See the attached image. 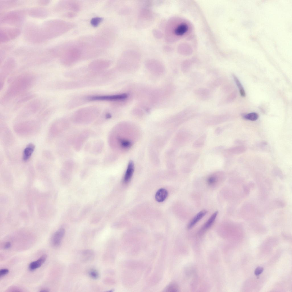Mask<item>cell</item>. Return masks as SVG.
Here are the masks:
<instances>
[{
    "label": "cell",
    "instance_id": "obj_3",
    "mask_svg": "<svg viewBox=\"0 0 292 292\" xmlns=\"http://www.w3.org/2000/svg\"><path fill=\"white\" fill-rule=\"evenodd\" d=\"M26 17L25 11L23 10L11 11L4 14L0 19L3 24L19 26L24 22Z\"/></svg>",
    "mask_w": 292,
    "mask_h": 292
},
{
    "label": "cell",
    "instance_id": "obj_17",
    "mask_svg": "<svg viewBox=\"0 0 292 292\" xmlns=\"http://www.w3.org/2000/svg\"><path fill=\"white\" fill-rule=\"evenodd\" d=\"M188 27L185 23H182L178 25L175 29V34L177 35L181 36L184 34L187 31Z\"/></svg>",
    "mask_w": 292,
    "mask_h": 292
},
{
    "label": "cell",
    "instance_id": "obj_27",
    "mask_svg": "<svg viewBox=\"0 0 292 292\" xmlns=\"http://www.w3.org/2000/svg\"><path fill=\"white\" fill-rule=\"evenodd\" d=\"M217 181V177L214 176L212 175L208 178L207 182L209 185H212L215 183Z\"/></svg>",
    "mask_w": 292,
    "mask_h": 292
},
{
    "label": "cell",
    "instance_id": "obj_25",
    "mask_svg": "<svg viewBox=\"0 0 292 292\" xmlns=\"http://www.w3.org/2000/svg\"><path fill=\"white\" fill-rule=\"evenodd\" d=\"M102 21V18L99 17H96L92 19L91 21V25L94 27H96Z\"/></svg>",
    "mask_w": 292,
    "mask_h": 292
},
{
    "label": "cell",
    "instance_id": "obj_20",
    "mask_svg": "<svg viewBox=\"0 0 292 292\" xmlns=\"http://www.w3.org/2000/svg\"><path fill=\"white\" fill-rule=\"evenodd\" d=\"M233 77L237 86L239 89L240 95L243 97H245L246 96L245 92L240 82L235 75L233 74Z\"/></svg>",
    "mask_w": 292,
    "mask_h": 292
},
{
    "label": "cell",
    "instance_id": "obj_12",
    "mask_svg": "<svg viewBox=\"0 0 292 292\" xmlns=\"http://www.w3.org/2000/svg\"><path fill=\"white\" fill-rule=\"evenodd\" d=\"M47 257L46 254L42 255L37 260L31 262L29 265V268L31 271H33L40 267L46 261Z\"/></svg>",
    "mask_w": 292,
    "mask_h": 292
},
{
    "label": "cell",
    "instance_id": "obj_18",
    "mask_svg": "<svg viewBox=\"0 0 292 292\" xmlns=\"http://www.w3.org/2000/svg\"><path fill=\"white\" fill-rule=\"evenodd\" d=\"M94 252L91 250H86L83 251L81 254V259L86 261L92 259L94 255Z\"/></svg>",
    "mask_w": 292,
    "mask_h": 292
},
{
    "label": "cell",
    "instance_id": "obj_13",
    "mask_svg": "<svg viewBox=\"0 0 292 292\" xmlns=\"http://www.w3.org/2000/svg\"><path fill=\"white\" fill-rule=\"evenodd\" d=\"M218 213V211H216L211 215L201 229L199 232V233L202 234L212 225L215 220Z\"/></svg>",
    "mask_w": 292,
    "mask_h": 292
},
{
    "label": "cell",
    "instance_id": "obj_24",
    "mask_svg": "<svg viewBox=\"0 0 292 292\" xmlns=\"http://www.w3.org/2000/svg\"><path fill=\"white\" fill-rule=\"evenodd\" d=\"M178 289L177 285L174 283H172L167 287L165 290L166 291L175 292L177 291Z\"/></svg>",
    "mask_w": 292,
    "mask_h": 292
},
{
    "label": "cell",
    "instance_id": "obj_34",
    "mask_svg": "<svg viewBox=\"0 0 292 292\" xmlns=\"http://www.w3.org/2000/svg\"><path fill=\"white\" fill-rule=\"evenodd\" d=\"M40 292H48L49 291V289L47 288H43L40 290Z\"/></svg>",
    "mask_w": 292,
    "mask_h": 292
},
{
    "label": "cell",
    "instance_id": "obj_22",
    "mask_svg": "<svg viewBox=\"0 0 292 292\" xmlns=\"http://www.w3.org/2000/svg\"><path fill=\"white\" fill-rule=\"evenodd\" d=\"M258 114L256 112L251 113L244 116L245 119L252 121L256 120L258 118Z\"/></svg>",
    "mask_w": 292,
    "mask_h": 292
},
{
    "label": "cell",
    "instance_id": "obj_31",
    "mask_svg": "<svg viewBox=\"0 0 292 292\" xmlns=\"http://www.w3.org/2000/svg\"><path fill=\"white\" fill-rule=\"evenodd\" d=\"M49 1L42 0L39 1L38 3L41 5H46L50 3Z\"/></svg>",
    "mask_w": 292,
    "mask_h": 292
},
{
    "label": "cell",
    "instance_id": "obj_16",
    "mask_svg": "<svg viewBox=\"0 0 292 292\" xmlns=\"http://www.w3.org/2000/svg\"><path fill=\"white\" fill-rule=\"evenodd\" d=\"M168 195V192L166 190L161 188L159 189L156 192L155 195L156 200L158 202L163 201Z\"/></svg>",
    "mask_w": 292,
    "mask_h": 292
},
{
    "label": "cell",
    "instance_id": "obj_30",
    "mask_svg": "<svg viewBox=\"0 0 292 292\" xmlns=\"http://www.w3.org/2000/svg\"><path fill=\"white\" fill-rule=\"evenodd\" d=\"M263 267H258L254 271V273L256 275H258L261 274L263 272Z\"/></svg>",
    "mask_w": 292,
    "mask_h": 292
},
{
    "label": "cell",
    "instance_id": "obj_7",
    "mask_svg": "<svg viewBox=\"0 0 292 292\" xmlns=\"http://www.w3.org/2000/svg\"><path fill=\"white\" fill-rule=\"evenodd\" d=\"M29 16L32 17L43 19L47 17L49 14L46 9L42 7H35L30 9L28 12Z\"/></svg>",
    "mask_w": 292,
    "mask_h": 292
},
{
    "label": "cell",
    "instance_id": "obj_15",
    "mask_svg": "<svg viewBox=\"0 0 292 292\" xmlns=\"http://www.w3.org/2000/svg\"><path fill=\"white\" fill-rule=\"evenodd\" d=\"M35 146L32 143L28 144L25 148L23 154V159L24 161H27L29 159L33 153L35 149Z\"/></svg>",
    "mask_w": 292,
    "mask_h": 292
},
{
    "label": "cell",
    "instance_id": "obj_32",
    "mask_svg": "<svg viewBox=\"0 0 292 292\" xmlns=\"http://www.w3.org/2000/svg\"><path fill=\"white\" fill-rule=\"evenodd\" d=\"M11 246V244L9 242H7L5 243L4 246V248L5 249H8L10 248Z\"/></svg>",
    "mask_w": 292,
    "mask_h": 292
},
{
    "label": "cell",
    "instance_id": "obj_9",
    "mask_svg": "<svg viewBox=\"0 0 292 292\" xmlns=\"http://www.w3.org/2000/svg\"><path fill=\"white\" fill-rule=\"evenodd\" d=\"M228 118L227 115H216L210 117L207 120L206 123L210 125H216L225 121Z\"/></svg>",
    "mask_w": 292,
    "mask_h": 292
},
{
    "label": "cell",
    "instance_id": "obj_8",
    "mask_svg": "<svg viewBox=\"0 0 292 292\" xmlns=\"http://www.w3.org/2000/svg\"><path fill=\"white\" fill-rule=\"evenodd\" d=\"M65 234V230L61 228L57 230L52 237L51 242L52 246L54 247L58 246L60 244Z\"/></svg>",
    "mask_w": 292,
    "mask_h": 292
},
{
    "label": "cell",
    "instance_id": "obj_2",
    "mask_svg": "<svg viewBox=\"0 0 292 292\" xmlns=\"http://www.w3.org/2000/svg\"><path fill=\"white\" fill-rule=\"evenodd\" d=\"M65 22L58 19L45 21L38 26L39 34L42 42L55 38L65 32L69 28Z\"/></svg>",
    "mask_w": 292,
    "mask_h": 292
},
{
    "label": "cell",
    "instance_id": "obj_19",
    "mask_svg": "<svg viewBox=\"0 0 292 292\" xmlns=\"http://www.w3.org/2000/svg\"><path fill=\"white\" fill-rule=\"evenodd\" d=\"M206 138V135H202L195 141L193 143V146L195 148L202 147L204 143Z\"/></svg>",
    "mask_w": 292,
    "mask_h": 292
},
{
    "label": "cell",
    "instance_id": "obj_1",
    "mask_svg": "<svg viewBox=\"0 0 292 292\" xmlns=\"http://www.w3.org/2000/svg\"><path fill=\"white\" fill-rule=\"evenodd\" d=\"M35 80V76L30 73L24 74L18 76L11 84L1 102L3 104L7 102L25 91L31 87Z\"/></svg>",
    "mask_w": 292,
    "mask_h": 292
},
{
    "label": "cell",
    "instance_id": "obj_33",
    "mask_svg": "<svg viewBox=\"0 0 292 292\" xmlns=\"http://www.w3.org/2000/svg\"><path fill=\"white\" fill-rule=\"evenodd\" d=\"M222 131V128L220 127H217L215 129V133L217 134H220Z\"/></svg>",
    "mask_w": 292,
    "mask_h": 292
},
{
    "label": "cell",
    "instance_id": "obj_26",
    "mask_svg": "<svg viewBox=\"0 0 292 292\" xmlns=\"http://www.w3.org/2000/svg\"><path fill=\"white\" fill-rule=\"evenodd\" d=\"M89 274L90 277L94 279H97L99 277V274L98 272L95 269L91 270L89 272Z\"/></svg>",
    "mask_w": 292,
    "mask_h": 292
},
{
    "label": "cell",
    "instance_id": "obj_28",
    "mask_svg": "<svg viewBox=\"0 0 292 292\" xmlns=\"http://www.w3.org/2000/svg\"><path fill=\"white\" fill-rule=\"evenodd\" d=\"M222 80L220 78H218L213 83L212 86L214 87H217L221 84Z\"/></svg>",
    "mask_w": 292,
    "mask_h": 292
},
{
    "label": "cell",
    "instance_id": "obj_11",
    "mask_svg": "<svg viewBox=\"0 0 292 292\" xmlns=\"http://www.w3.org/2000/svg\"><path fill=\"white\" fill-rule=\"evenodd\" d=\"M194 93L200 99L204 100L208 99L210 95L209 90L206 88H197L194 90Z\"/></svg>",
    "mask_w": 292,
    "mask_h": 292
},
{
    "label": "cell",
    "instance_id": "obj_10",
    "mask_svg": "<svg viewBox=\"0 0 292 292\" xmlns=\"http://www.w3.org/2000/svg\"><path fill=\"white\" fill-rule=\"evenodd\" d=\"M134 169V163L133 161H131L128 164L124 177L123 181L125 183H127L130 181L133 176Z\"/></svg>",
    "mask_w": 292,
    "mask_h": 292
},
{
    "label": "cell",
    "instance_id": "obj_6",
    "mask_svg": "<svg viewBox=\"0 0 292 292\" xmlns=\"http://www.w3.org/2000/svg\"><path fill=\"white\" fill-rule=\"evenodd\" d=\"M16 62L13 58H9L6 60L3 65L1 72V80H2L5 78L8 74H9L15 68Z\"/></svg>",
    "mask_w": 292,
    "mask_h": 292
},
{
    "label": "cell",
    "instance_id": "obj_5",
    "mask_svg": "<svg viewBox=\"0 0 292 292\" xmlns=\"http://www.w3.org/2000/svg\"><path fill=\"white\" fill-rule=\"evenodd\" d=\"M127 97V94H122L108 96H94L89 97L87 99L90 100L92 101H117L123 100L126 99Z\"/></svg>",
    "mask_w": 292,
    "mask_h": 292
},
{
    "label": "cell",
    "instance_id": "obj_23",
    "mask_svg": "<svg viewBox=\"0 0 292 292\" xmlns=\"http://www.w3.org/2000/svg\"><path fill=\"white\" fill-rule=\"evenodd\" d=\"M191 63L189 61L184 62L181 66V70L182 72L186 73L188 72L190 69Z\"/></svg>",
    "mask_w": 292,
    "mask_h": 292
},
{
    "label": "cell",
    "instance_id": "obj_21",
    "mask_svg": "<svg viewBox=\"0 0 292 292\" xmlns=\"http://www.w3.org/2000/svg\"><path fill=\"white\" fill-rule=\"evenodd\" d=\"M16 4V1H3L0 2V6L2 8H7L14 6Z\"/></svg>",
    "mask_w": 292,
    "mask_h": 292
},
{
    "label": "cell",
    "instance_id": "obj_14",
    "mask_svg": "<svg viewBox=\"0 0 292 292\" xmlns=\"http://www.w3.org/2000/svg\"><path fill=\"white\" fill-rule=\"evenodd\" d=\"M207 211L203 210L199 212L192 219L188 224L187 228L188 229L192 228L198 221L207 213Z\"/></svg>",
    "mask_w": 292,
    "mask_h": 292
},
{
    "label": "cell",
    "instance_id": "obj_29",
    "mask_svg": "<svg viewBox=\"0 0 292 292\" xmlns=\"http://www.w3.org/2000/svg\"><path fill=\"white\" fill-rule=\"evenodd\" d=\"M9 272V270L7 269H2L0 270V278L7 274Z\"/></svg>",
    "mask_w": 292,
    "mask_h": 292
},
{
    "label": "cell",
    "instance_id": "obj_4",
    "mask_svg": "<svg viewBox=\"0 0 292 292\" xmlns=\"http://www.w3.org/2000/svg\"><path fill=\"white\" fill-rule=\"evenodd\" d=\"M20 33V30L17 28L3 27L0 29V43L6 42L14 39Z\"/></svg>",
    "mask_w": 292,
    "mask_h": 292
}]
</instances>
